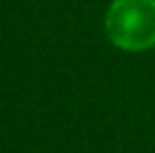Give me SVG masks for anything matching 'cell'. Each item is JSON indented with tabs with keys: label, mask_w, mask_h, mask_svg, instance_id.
<instances>
[{
	"label": "cell",
	"mask_w": 155,
	"mask_h": 153,
	"mask_svg": "<svg viewBox=\"0 0 155 153\" xmlns=\"http://www.w3.org/2000/svg\"><path fill=\"white\" fill-rule=\"evenodd\" d=\"M109 42L126 52L155 46V0H113L105 13Z\"/></svg>",
	"instance_id": "6da1fadb"
}]
</instances>
